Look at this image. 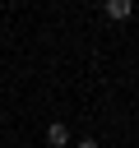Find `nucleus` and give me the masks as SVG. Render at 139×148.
<instances>
[{"mask_svg":"<svg viewBox=\"0 0 139 148\" xmlns=\"http://www.w3.org/2000/svg\"><path fill=\"white\" fill-rule=\"evenodd\" d=\"M102 14H107V18H130V14H134V5H130V0H107V5H102Z\"/></svg>","mask_w":139,"mask_h":148,"instance_id":"obj_1","label":"nucleus"},{"mask_svg":"<svg viewBox=\"0 0 139 148\" xmlns=\"http://www.w3.org/2000/svg\"><path fill=\"white\" fill-rule=\"evenodd\" d=\"M46 143H51V148H70V130H65V125L56 120V125L46 130Z\"/></svg>","mask_w":139,"mask_h":148,"instance_id":"obj_2","label":"nucleus"},{"mask_svg":"<svg viewBox=\"0 0 139 148\" xmlns=\"http://www.w3.org/2000/svg\"><path fill=\"white\" fill-rule=\"evenodd\" d=\"M74 148H102V143H97V139H79Z\"/></svg>","mask_w":139,"mask_h":148,"instance_id":"obj_3","label":"nucleus"}]
</instances>
